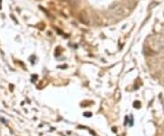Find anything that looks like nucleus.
<instances>
[{"instance_id": "2", "label": "nucleus", "mask_w": 164, "mask_h": 136, "mask_svg": "<svg viewBox=\"0 0 164 136\" xmlns=\"http://www.w3.org/2000/svg\"><path fill=\"white\" fill-rule=\"evenodd\" d=\"M78 18L80 20L81 23L85 24V25H89V17L88 16V13L86 11H81L78 15Z\"/></svg>"}, {"instance_id": "4", "label": "nucleus", "mask_w": 164, "mask_h": 136, "mask_svg": "<svg viewBox=\"0 0 164 136\" xmlns=\"http://www.w3.org/2000/svg\"><path fill=\"white\" fill-rule=\"evenodd\" d=\"M143 52H144L145 55H148V56H151V55H154V54H155V52H153V50H151V49H150L149 47H147V46H145V47L143 48Z\"/></svg>"}, {"instance_id": "3", "label": "nucleus", "mask_w": 164, "mask_h": 136, "mask_svg": "<svg viewBox=\"0 0 164 136\" xmlns=\"http://www.w3.org/2000/svg\"><path fill=\"white\" fill-rule=\"evenodd\" d=\"M113 14L117 17H121L125 14V10H124V7L121 6H116L114 9H113Z\"/></svg>"}, {"instance_id": "1", "label": "nucleus", "mask_w": 164, "mask_h": 136, "mask_svg": "<svg viewBox=\"0 0 164 136\" xmlns=\"http://www.w3.org/2000/svg\"><path fill=\"white\" fill-rule=\"evenodd\" d=\"M153 44L157 50L164 51V39L162 36H156L153 38Z\"/></svg>"}, {"instance_id": "5", "label": "nucleus", "mask_w": 164, "mask_h": 136, "mask_svg": "<svg viewBox=\"0 0 164 136\" xmlns=\"http://www.w3.org/2000/svg\"><path fill=\"white\" fill-rule=\"evenodd\" d=\"M61 1H68V0H61Z\"/></svg>"}]
</instances>
